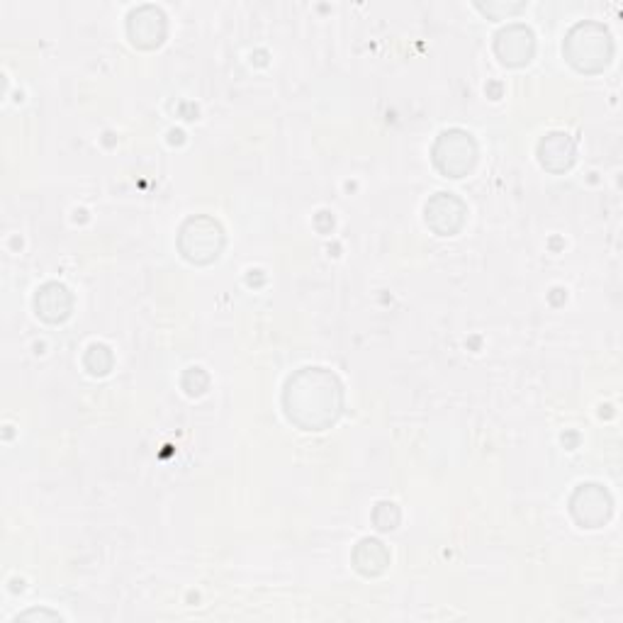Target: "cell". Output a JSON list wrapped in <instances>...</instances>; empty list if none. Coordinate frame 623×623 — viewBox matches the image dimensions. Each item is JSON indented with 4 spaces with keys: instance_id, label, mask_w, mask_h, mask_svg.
Instances as JSON below:
<instances>
[{
    "instance_id": "6da1fadb",
    "label": "cell",
    "mask_w": 623,
    "mask_h": 623,
    "mask_svg": "<svg viewBox=\"0 0 623 623\" xmlns=\"http://www.w3.org/2000/svg\"><path fill=\"white\" fill-rule=\"evenodd\" d=\"M341 383L324 368H302L285 387V412L290 422L307 431H322L341 414Z\"/></svg>"
},
{
    "instance_id": "7a4b0ae2",
    "label": "cell",
    "mask_w": 623,
    "mask_h": 623,
    "mask_svg": "<svg viewBox=\"0 0 623 623\" xmlns=\"http://www.w3.org/2000/svg\"><path fill=\"white\" fill-rule=\"evenodd\" d=\"M434 159H436V166H439L446 176L463 178L475 164L473 137L460 132V129L443 132L439 144H436V149H434Z\"/></svg>"
},
{
    "instance_id": "3957f363",
    "label": "cell",
    "mask_w": 623,
    "mask_h": 623,
    "mask_svg": "<svg viewBox=\"0 0 623 623\" xmlns=\"http://www.w3.org/2000/svg\"><path fill=\"white\" fill-rule=\"evenodd\" d=\"M190 227L195 229V234L198 237H190V234L181 232V239H193V244H185L181 246L183 256L188 258V261L193 263H210L212 258L220 256V249H222V229L217 222H207V229L205 227V217H198V220H190L188 222Z\"/></svg>"
},
{
    "instance_id": "277c9868",
    "label": "cell",
    "mask_w": 623,
    "mask_h": 623,
    "mask_svg": "<svg viewBox=\"0 0 623 623\" xmlns=\"http://www.w3.org/2000/svg\"><path fill=\"white\" fill-rule=\"evenodd\" d=\"M35 310L44 322H64L71 314V295L64 285L49 283L35 297Z\"/></svg>"
},
{
    "instance_id": "5b68a950",
    "label": "cell",
    "mask_w": 623,
    "mask_h": 623,
    "mask_svg": "<svg viewBox=\"0 0 623 623\" xmlns=\"http://www.w3.org/2000/svg\"><path fill=\"white\" fill-rule=\"evenodd\" d=\"M353 563L361 575H380L390 563V555H387L385 546L375 538H366V541L358 543L356 553H353Z\"/></svg>"
},
{
    "instance_id": "8992f818",
    "label": "cell",
    "mask_w": 623,
    "mask_h": 623,
    "mask_svg": "<svg viewBox=\"0 0 623 623\" xmlns=\"http://www.w3.org/2000/svg\"><path fill=\"white\" fill-rule=\"evenodd\" d=\"M30 619H54V621H61L59 616L52 614V611H25V614L18 616V621H30Z\"/></svg>"
}]
</instances>
